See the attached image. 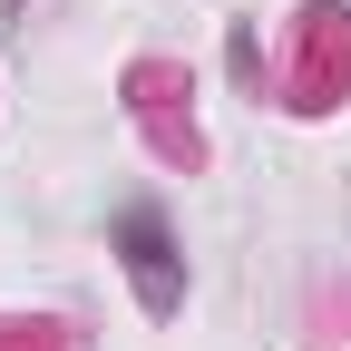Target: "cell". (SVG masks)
<instances>
[{
	"mask_svg": "<svg viewBox=\"0 0 351 351\" xmlns=\"http://www.w3.org/2000/svg\"><path fill=\"white\" fill-rule=\"evenodd\" d=\"M0 351H49V341H39V332H10V322H0Z\"/></svg>",
	"mask_w": 351,
	"mask_h": 351,
	"instance_id": "3957f363",
	"label": "cell"
},
{
	"mask_svg": "<svg viewBox=\"0 0 351 351\" xmlns=\"http://www.w3.org/2000/svg\"><path fill=\"white\" fill-rule=\"evenodd\" d=\"M283 88H293V108H332L351 88V10H302V49H293Z\"/></svg>",
	"mask_w": 351,
	"mask_h": 351,
	"instance_id": "6da1fadb",
	"label": "cell"
},
{
	"mask_svg": "<svg viewBox=\"0 0 351 351\" xmlns=\"http://www.w3.org/2000/svg\"><path fill=\"white\" fill-rule=\"evenodd\" d=\"M127 254H137V283H147V302L166 313V302H176V274H166V234H156V215H127Z\"/></svg>",
	"mask_w": 351,
	"mask_h": 351,
	"instance_id": "7a4b0ae2",
	"label": "cell"
}]
</instances>
